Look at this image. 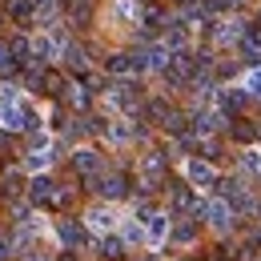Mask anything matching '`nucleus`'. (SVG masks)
<instances>
[{
    "mask_svg": "<svg viewBox=\"0 0 261 261\" xmlns=\"http://www.w3.org/2000/svg\"><path fill=\"white\" fill-rule=\"evenodd\" d=\"M197 217H201V221H209L217 233H225V229L233 225V205H229V201H221V197H213V201L197 205Z\"/></svg>",
    "mask_w": 261,
    "mask_h": 261,
    "instance_id": "1",
    "label": "nucleus"
},
{
    "mask_svg": "<svg viewBox=\"0 0 261 261\" xmlns=\"http://www.w3.org/2000/svg\"><path fill=\"white\" fill-rule=\"evenodd\" d=\"M109 105H113V109H125V113H137V109H141V93H137V85H129V81L113 85V89H109Z\"/></svg>",
    "mask_w": 261,
    "mask_h": 261,
    "instance_id": "2",
    "label": "nucleus"
},
{
    "mask_svg": "<svg viewBox=\"0 0 261 261\" xmlns=\"http://www.w3.org/2000/svg\"><path fill=\"white\" fill-rule=\"evenodd\" d=\"M185 177H189V185H197V189H217V169L209 161H189L185 165Z\"/></svg>",
    "mask_w": 261,
    "mask_h": 261,
    "instance_id": "3",
    "label": "nucleus"
},
{
    "mask_svg": "<svg viewBox=\"0 0 261 261\" xmlns=\"http://www.w3.org/2000/svg\"><path fill=\"white\" fill-rule=\"evenodd\" d=\"M109 72L113 76H137V72H145V65L137 53H117V57H109Z\"/></svg>",
    "mask_w": 261,
    "mask_h": 261,
    "instance_id": "4",
    "label": "nucleus"
},
{
    "mask_svg": "<svg viewBox=\"0 0 261 261\" xmlns=\"http://www.w3.org/2000/svg\"><path fill=\"white\" fill-rule=\"evenodd\" d=\"M93 189H97L100 197H109V201H121V197L129 193V189H125V177H117V173H113V177H93Z\"/></svg>",
    "mask_w": 261,
    "mask_h": 261,
    "instance_id": "5",
    "label": "nucleus"
},
{
    "mask_svg": "<svg viewBox=\"0 0 261 261\" xmlns=\"http://www.w3.org/2000/svg\"><path fill=\"white\" fill-rule=\"evenodd\" d=\"M169 217H165V213H149V221H145V241H149V245H161L165 237H169Z\"/></svg>",
    "mask_w": 261,
    "mask_h": 261,
    "instance_id": "6",
    "label": "nucleus"
},
{
    "mask_svg": "<svg viewBox=\"0 0 261 261\" xmlns=\"http://www.w3.org/2000/svg\"><path fill=\"white\" fill-rule=\"evenodd\" d=\"M72 165H76V173L97 177V173H100V153H93V149H76V153H72Z\"/></svg>",
    "mask_w": 261,
    "mask_h": 261,
    "instance_id": "7",
    "label": "nucleus"
},
{
    "mask_svg": "<svg viewBox=\"0 0 261 261\" xmlns=\"http://www.w3.org/2000/svg\"><path fill=\"white\" fill-rule=\"evenodd\" d=\"M245 36V24H237V20H221V24H213V40L217 44H237Z\"/></svg>",
    "mask_w": 261,
    "mask_h": 261,
    "instance_id": "8",
    "label": "nucleus"
},
{
    "mask_svg": "<svg viewBox=\"0 0 261 261\" xmlns=\"http://www.w3.org/2000/svg\"><path fill=\"white\" fill-rule=\"evenodd\" d=\"M165 44H169L173 53H181V48H189V24H185V20H173V24L165 29Z\"/></svg>",
    "mask_w": 261,
    "mask_h": 261,
    "instance_id": "9",
    "label": "nucleus"
},
{
    "mask_svg": "<svg viewBox=\"0 0 261 261\" xmlns=\"http://www.w3.org/2000/svg\"><path fill=\"white\" fill-rule=\"evenodd\" d=\"M113 225H117V213H113L109 205H97V209H89V229H97V233H109Z\"/></svg>",
    "mask_w": 261,
    "mask_h": 261,
    "instance_id": "10",
    "label": "nucleus"
},
{
    "mask_svg": "<svg viewBox=\"0 0 261 261\" xmlns=\"http://www.w3.org/2000/svg\"><path fill=\"white\" fill-rule=\"evenodd\" d=\"M221 125H225V109H209V113L201 109V113H197V121H193V129H197V133L221 129Z\"/></svg>",
    "mask_w": 261,
    "mask_h": 261,
    "instance_id": "11",
    "label": "nucleus"
},
{
    "mask_svg": "<svg viewBox=\"0 0 261 261\" xmlns=\"http://www.w3.org/2000/svg\"><path fill=\"white\" fill-rule=\"evenodd\" d=\"M57 237L65 241L68 249H76V245H85V229L76 225V221H61V225H57Z\"/></svg>",
    "mask_w": 261,
    "mask_h": 261,
    "instance_id": "12",
    "label": "nucleus"
},
{
    "mask_svg": "<svg viewBox=\"0 0 261 261\" xmlns=\"http://www.w3.org/2000/svg\"><path fill=\"white\" fill-rule=\"evenodd\" d=\"M29 197H33V201H53V197H57V185H53L48 177H33V181H29Z\"/></svg>",
    "mask_w": 261,
    "mask_h": 261,
    "instance_id": "13",
    "label": "nucleus"
},
{
    "mask_svg": "<svg viewBox=\"0 0 261 261\" xmlns=\"http://www.w3.org/2000/svg\"><path fill=\"white\" fill-rule=\"evenodd\" d=\"M161 169H165V161H161V153H149L145 161H141V177L149 181V185H157L161 181Z\"/></svg>",
    "mask_w": 261,
    "mask_h": 261,
    "instance_id": "14",
    "label": "nucleus"
},
{
    "mask_svg": "<svg viewBox=\"0 0 261 261\" xmlns=\"http://www.w3.org/2000/svg\"><path fill=\"white\" fill-rule=\"evenodd\" d=\"M113 16L125 20V24H137V20H141V8H137L133 0H113Z\"/></svg>",
    "mask_w": 261,
    "mask_h": 261,
    "instance_id": "15",
    "label": "nucleus"
},
{
    "mask_svg": "<svg viewBox=\"0 0 261 261\" xmlns=\"http://www.w3.org/2000/svg\"><path fill=\"white\" fill-rule=\"evenodd\" d=\"M61 57H65V65L72 68V72H85V68H89V57H85L76 44H65V48H61Z\"/></svg>",
    "mask_w": 261,
    "mask_h": 261,
    "instance_id": "16",
    "label": "nucleus"
},
{
    "mask_svg": "<svg viewBox=\"0 0 261 261\" xmlns=\"http://www.w3.org/2000/svg\"><path fill=\"white\" fill-rule=\"evenodd\" d=\"M48 161H53V153H44V149H33V153L24 157V169H33V173H44V169H48Z\"/></svg>",
    "mask_w": 261,
    "mask_h": 261,
    "instance_id": "17",
    "label": "nucleus"
},
{
    "mask_svg": "<svg viewBox=\"0 0 261 261\" xmlns=\"http://www.w3.org/2000/svg\"><path fill=\"white\" fill-rule=\"evenodd\" d=\"M100 253H105V257H121V253H125V237H113V233H109V237L100 241Z\"/></svg>",
    "mask_w": 261,
    "mask_h": 261,
    "instance_id": "18",
    "label": "nucleus"
},
{
    "mask_svg": "<svg viewBox=\"0 0 261 261\" xmlns=\"http://www.w3.org/2000/svg\"><path fill=\"white\" fill-rule=\"evenodd\" d=\"M241 85H245V93H249V97L261 100V65L253 68V72H245V81H241Z\"/></svg>",
    "mask_w": 261,
    "mask_h": 261,
    "instance_id": "19",
    "label": "nucleus"
},
{
    "mask_svg": "<svg viewBox=\"0 0 261 261\" xmlns=\"http://www.w3.org/2000/svg\"><path fill=\"white\" fill-rule=\"evenodd\" d=\"M173 237H177L181 245H189V241L197 237V225H193V221H181V225H173Z\"/></svg>",
    "mask_w": 261,
    "mask_h": 261,
    "instance_id": "20",
    "label": "nucleus"
},
{
    "mask_svg": "<svg viewBox=\"0 0 261 261\" xmlns=\"http://www.w3.org/2000/svg\"><path fill=\"white\" fill-rule=\"evenodd\" d=\"M20 189H24V185H20V173H8V177L0 181V193H4V197H16Z\"/></svg>",
    "mask_w": 261,
    "mask_h": 261,
    "instance_id": "21",
    "label": "nucleus"
},
{
    "mask_svg": "<svg viewBox=\"0 0 261 261\" xmlns=\"http://www.w3.org/2000/svg\"><path fill=\"white\" fill-rule=\"evenodd\" d=\"M8 48H12V57H16V61H24V57L33 53V40H24V36H16V40H12Z\"/></svg>",
    "mask_w": 261,
    "mask_h": 261,
    "instance_id": "22",
    "label": "nucleus"
},
{
    "mask_svg": "<svg viewBox=\"0 0 261 261\" xmlns=\"http://www.w3.org/2000/svg\"><path fill=\"white\" fill-rule=\"evenodd\" d=\"M105 133H109L113 141H129V137H133V129H129V125H125V121H117V125H109V129H105Z\"/></svg>",
    "mask_w": 261,
    "mask_h": 261,
    "instance_id": "23",
    "label": "nucleus"
},
{
    "mask_svg": "<svg viewBox=\"0 0 261 261\" xmlns=\"http://www.w3.org/2000/svg\"><path fill=\"white\" fill-rule=\"evenodd\" d=\"M241 44H249V48H261V29H257V24H245V36H241Z\"/></svg>",
    "mask_w": 261,
    "mask_h": 261,
    "instance_id": "24",
    "label": "nucleus"
},
{
    "mask_svg": "<svg viewBox=\"0 0 261 261\" xmlns=\"http://www.w3.org/2000/svg\"><path fill=\"white\" fill-rule=\"evenodd\" d=\"M125 241H129V245L145 241V221H137V225H125Z\"/></svg>",
    "mask_w": 261,
    "mask_h": 261,
    "instance_id": "25",
    "label": "nucleus"
},
{
    "mask_svg": "<svg viewBox=\"0 0 261 261\" xmlns=\"http://www.w3.org/2000/svg\"><path fill=\"white\" fill-rule=\"evenodd\" d=\"M68 105H76V109H85V105H89V93H85L81 85H72V89H68Z\"/></svg>",
    "mask_w": 261,
    "mask_h": 261,
    "instance_id": "26",
    "label": "nucleus"
},
{
    "mask_svg": "<svg viewBox=\"0 0 261 261\" xmlns=\"http://www.w3.org/2000/svg\"><path fill=\"white\" fill-rule=\"evenodd\" d=\"M0 105H20V93L12 85H0Z\"/></svg>",
    "mask_w": 261,
    "mask_h": 261,
    "instance_id": "27",
    "label": "nucleus"
},
{
    "mask_svg": "<svg viewBox=\"0 0 261 261\" xmlns=\"http://www.w3.org/2000/svg\"><path fill=\"white\" fill-rule=\"evenodd\" d=\"M16 253H20V245H16V241H4V237H0V261L16 257Z\"/></svg>",
    "mask_w": 261,
    "mask_h": 261,
    "instance_id": "28",
    "label": "nucleus"
},
{
    "mask_svg": "<svg viewBox=\"0 0 261 261\" xmlns=\"http://www.w3.org/2000/svg\"><path fill=\"white\" fill-rule=\"evenodd\" d=\"M0 72H12V48L0 44Z\"/></svg>",
    "mask_w": 261,
    "mask_h": 261,
    "instance_id": "29",
    "label": "nucleus"
},
{
    "mask_svg": "<svg viewBox=\"0 0 261 261\" xmlns=\"http://www.w3.org/2000/svg\"><path fill=\"white\" fill-rule=\"evenodd\" d=\"M173 205H177V209H189V193H185V189H173Z\"/></svg>",
    "mask_w": 261,
    "mask_h": 261,
    "instance_id": "30",
    "label": "nucleus"
},
{
    "mask_svg": "<svg viewBox=\"0 0 261 261\" xmlns=\"http://www.w3.org/2000/svg\"><path fill=\"white\" fill-rule=\"evenodd\" d=\"M24 261H48L44 253H24Z\"/></svg>",
    "mask_w": 261,
    "mask_h": 261,
    "instance_id": "31",
    "label": "nucleus"
},
{
    "mask_svg": "<svg viewBox=\"0 0 261 261\" xmlns=\"http://www.w3.org/2000/svg\"><path fill=\"white\" fill-rule=\"evenodd\" d=\"M229 4H245V0H229Z\"/></svg>",
    "mask_w": 261,
    "mask_h": 261,
    "instance_id": "32",
    "label": "nucleus"
},
{
    "mask_svg": "<svg viewBox=\"0 0 261 261\" xmlns=\"http://www.w3.org/2000/svg\"><path fill=\"white\" fill-rule=\"evenodd\" d=\"M61 261H72V257H61Z\"/></svg>",
    "mask_w": 261,
    "mask_h": 261,
    "instance_id": "33",
    "label": "nucleus"
}]
</instances>
